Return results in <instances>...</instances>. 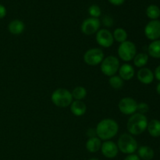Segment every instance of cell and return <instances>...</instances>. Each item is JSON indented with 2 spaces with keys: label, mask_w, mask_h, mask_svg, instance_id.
Segmentation results:
<instances>
[{
  "label": "cell",
  "mask_w": 160,
  "mask_h": 160,
  "mask_svg": "<svg viewBox=\"0 0 160 160\" xmlns=\"http://www.w3.org/2000/svg\"><path fill=\"white\" fill-rule=\"evenodd\" d=\"M96 135L102 141H109L116 137L119 131V124L115 120L105 118L98 122L96 128Z\"/></svg>",
  "instance_id": "obj_1"
},
{
  "label": "cell",
  "mask_w": 160,
  "mask_h": 160,
  "mask_svg": "<svg viewBox=\"0 0 160 160\" xmlns=\"http://www.w3.org/2000/svg\"><path fill=\"white\" fill-rule=\"evenodd\" d=\"M148 123L146 116L139 112H135L128 119L127 129L131 135H139L146 131Z\"/></svg>",
  "instance_id": "obj_2"
},
{
  "label": "cell",
  "mask_w": 160,
  "mask_h": 160,
  "mask_svg": "<svg viewBox=\"0 0 160 160\" xmlns=\"http://www.w3.org/2000/svg\"><path fill=\"white\" fill-rule=\"evenodd\" d=\"M117 145L119 151L127 155L134 154L138 148V142L130 134H121L119 137Z\"/></svg>",
  "instance_id": "obj_3"
},
{
  "label": "cell",
  "mask_w": 160,
  "mask_h": 160,
  "mask_svg": "<svg viewBox=\"0 0 160 160\" xmlns=\"http://www.w3.org/2000/svg\"><path fill=\"white\" fill-rule=\"evenodd\" d=\"M51 100L53 104L59 108H67L73 101L71 92L66 88H57L52 92Z\"/></svg>",
  "instance_id": "obj_4"
},
{
  "label": "cell",
  "mask_w": 160,
  "mask_h": 160,
  "mask_svg": "<svg viewBox=\"0 0 160 160\" xmlns=\"http://www.w3.org/2000/svg\"><path fill=\"white\" fill-rule=\"evenodd\" d=\"M120 67V60L115 56H106L100 64L102 73L109 78L117 74Z\"/></svg>",
  "instance_id": "obj_5"
},
{
  "label": "cell",
  "mask_w": 160,
  "mask_h": 160,
  "mask_svg": "<svg viewBox=\"0 0 160 160\" xmlns=\"http://www.w3.org/2000/svg\"><path fill=\"white\" fill-rule=\"evenodd\" d=\"M118 56L124 62H130L133 60L137 54V48L134 43L131 41H128L120 43L117 49Z\"/></svg>",
  "instance_id": "obj_6"
},
{
  "label": "cell",
  "mask_w": 160,
  "mask_h": 160,
  "mask_svg": "<svg viewBox=\"0 0 160 160\" xmlns=\"http://www.w3.org/2000/svg\"><path fill=\"white\" fill-rule=\"evenodd\" d=\"M104 58V52L102 49L99 48H92L87 50L83 56L84 62L88 66L99 65Z\"/></svg>",
  "instance_id": "obj_7"
},
{
  "label": "cell",
  "mask_w": 160,
  "mask_h": 160,
  "mask_svg": "<svg viewBox=\"0 0 160 160\" xmlns=\"http://www.w3.org/2000/svg\"><path fill=\"white\" fill-rule=\"evenodd\" d=\"M138 102L131 97H124L118 103L119 110L124 115L131 116L137 112Z\"/></svg>",
  "instance_id": "obj_8"
},
{
  "label": "cell",
  "mask_w": 160,
  "mask_h": 160,
  "mask_svg": "<svg viewBox=\"0 0 160 160\" xmlns=\"http://www.w3.org/2000/svg\"><path fill=\"white\" fill-rule=\"evenodd\" d=\"M95 40L98 45L105 48H109L113 45L114 38L112 33L108 29H99L95 35Z\"/></svg>",
  "instance_id": "obj_9"
},
{
  "label": "cell",
  "mask_w": 160,
  "mask_h": 160,
  "mask_svg": "<svg viewBox=\"0 0 160 160\" xmlns=\"http://www.w3.org/2000/svg\"><path fill=\"white\" fill-rule=\"evenodd\" d=\"M101 26V22L98 18L89 17L83 21L81 26V30L85 35H92L96 34Z\"/></svg>",
  "instance_id": "obj_10"
},
{
  "label": "cell",
  "mask_w": 160,
  "mask_h": 160,
  "mask_svg": "<svg viewBox=\"0 0 160 160\" xmlns=\"http://www.w3.org/2000/svg\"><path fill=\"white\" fill-rule=\"evenodd\" d=\"M145 34L151 41L159 40L160 38V21L158 20H151L145 28Z\"/></svg>",
  "instance_id": "obj_11"
},
{
  "label": "cell",
  "mask_w": 160,
  "mask_h": 160,
  "mask_svg": "<svg viewBox=\"0 0 160 160\" xmlns=\"http://www.w3.org/2000/svg\"><path fill=\"white\" fill-rule=\"evenodd\" d=\"M102 154L107 159H113L118 155L119 149L117 145L112 141H105L102 142L101 147Z\"/></svg>",
  "instance_id": "obj_12"
},
{
  "label": "cell",
  "mask_w": 160,
  "mask_h": 160,
  "mask_svg": "<svg viewBox=\"0 0 160 160\" xmlns=\"http://www.w3.org/2000/svg\"><path fill=\"white\" fill-rule=\"evenodd\" d=\"M138 80L144 84H150L154 81V73L150 69L141 68L137 73Z\"/></svg>",
  "instance_id": "obj_13"
},
{
  "label": "cell",
  "mask_w": 160,
  "mask_h": 160,
  "mask_svg": "<svg viewBox=\"0 0 160 160\" xmlns=\"http://www.w3.org/2000/svg\"><path fill=\"white\" fill-rule=\"evenodd\" d=\"M119 76L123 80V81H131L135 74V70L132 65L128 63H123L119 68L118 70Z\"/></svg>",
  "instance_id": "obj_14"
},
{
  "label": "cell",
  "mask_w": 160,
  "mask_h": 160,
  "mask_svg": "<svg viewBox=\"0 0 160 160\" xmlns=\"http://www.w3.org/2000/svg\"><path fill=\"white\" fill-rule=\"evenodd\" d=\"M70 106L71 112L76 117H82L87 111V106L83 101L73 100Z\"/></svg>",
  "instance_id": "obj_15"
},
{
  "label": "cell",
  "mask_w": 160,
  "mask_h": 160,
  "mask_svg": "<svg viewBox=\"0 0 160 160\" xmlns=\"http://www.w3.org/2000/svg\"><path fill=\"white\" fill-rule=\"evenodd\" d=\"M8 30L12 34L19 35L24 31L25 24L22 20H13L8 25Z\"/></svg>",
  "instance_id": "obj_16"
},
{
  "label": "cell",
  "mask_w": 160,
  "mask_h": 160,
  "mask_svg": "<svg viewBox=\"0 0 160 160\" xmlns=\"http://www.w3.org/2000/svg\"><path fill=\"white\" fill-rule=\"evenodd\" d=\"M102 144V140L100 138H98V137L89 138L85 144L86 149L89 152L95 153L101 149Z\"/></svg>",
  "instance_id": "obj_17"
},
{
  "label": "cell",
  "mask_w": 160,
  "mask_h": 160,
  "mask_svg": "<svg viewBox=\"0 0 160 160\" xmlns=\"http://www.w3.org/2000/svg\"><path fill=\"white\" fill-rule=\"evenodd\" d=\"M154 151L152 148L147 145H143L138 148V156L141 159L152 160L154 157Z\"/></svg>",
  "instance_id": "obj_18"
},
{
  "label": "cell",
  "mask_w": 160,
  "mask_h": 160,
  "mask_svg": "<svg viewBox=\"0 0 160 160\" xmlns=\"http://www.w3.org/2000/svg\"><path fill=\"white\" fill-rule=\"evenodd\" d=\"M148 133L152 137H160V121L158 120H152L147 127Z\"/></svg>",
  "instance_id": "obj_19"
},
{
  "label": "cell",
  "mask_w": 160,
  "mask_h": 160,
  "mask_svg": "<svg viewBox=\"0 0 160 160\" xmlns=\"http://www.w3.org/2000/svg\"><path fill=\"white\" fill-rule=\"evenodd\" d=\"M148 52L150 56L160 59V40L152 41L148 47Z\"/></svg>",
  "instance_id": "obj_20"
},
{
  "label": "cell",
  "mask_w": 160,
  "mask_h": 160,
  "mask_svg": "<svg viewBox=\"0 0 160 160\" xmlns=\"http://www.w3.org/2000/svg\"><path fill=\"white\" fill-rule=\"evenodd\" d=\"M134 65L138 68H143L148 61V55L146 53H138L136 54L134 59Z\"/></svg>",
  "instance_id": "obj_21"
},
{
  "label": "cell",
  "mask_w": 160,
  "mask_h": 160,
  "mask_svg": "<svg viewBox=\"0 0 160 160\" xmlns=\"http://www.w3.org/2000/svg\"><path fill=\"white\" fill-rule=\"evenodd\" d=\"M112 36H113L114 41L120 44L126 42L127 39H128V34L126 30L121 28H118L114 30L113 33H112Z\"/></svg>",
  "instance_id": "obj_22"
},
{
  "label": "cell",
  "mask_w": 160,
  "mask_h": 160,
  "mask_svg": "<svg viewBox=\"0 0 160 160\" xmlns=\"http://www.w3.org/2000/svg\"><path fill=\"white\" fill-rule=\"evenodd\" d=\"M72 96L74 100H79L82 101L86 96H87V90L85 88L82 86H78L71 92Z\"/></svg>",
  "instance_id": "obj_23"
},
{
  "label": "cell",
  "mask_w": 160,
  "mask_h": 160,
  "mask_svg": "<svg viewBox=\"0 0 160 160\" xmlns=\"http://www.w3.org/2000/svg\"><path fill=\"white\" fill-rule=\"evenodd\" d=\"M147 17L152 20H157L160 17V9L159 6L156 5H150L146 9Z\"/></svg>",
  "instance_id": "obj_24"
},
{
  "label": "cell",
  "mask_w": 160,
  "mask_h": 160,
  "mask_svg": "<svg viewBox=\"0 0 160 160\" xmlns=\"http://www.w3.org/2000/svg\"><path fill=\"white\" fill-rule=\"evenodd\" d=\"M109 84L112 88L116 89V90H119V89H121L123 88V84H124V81L120 76L113 75V76L109 78Z\"/></svg>",
  "instance_id": "obj_25"
},
{
  "label": "cell",
  "mask_w": 160,
  "mask_h": 160,
  "mask_svg": "<svg viewBox=\"0 0 160 160\" xmlns=\"http://www.w3.org/2000/svg\"><path fill=\"white\" fill-rule=\"evenodd\" d=\"M88 13L91 16V17L98 18L101 16L102 11L99 6H97V5H92L88 8Z\"/></svg>",
  "instance_id": "obj_26"
},
{
  "label": "cell",
  "mask_w": 160,
  "mask_h": 160,
  "mask_svg": "<svg viewBox=\"0 0 160 160\" xmlns=\"http://www.w3.org/2000/svg\"><path fill=\"white\" fill-rule=\"evenodd\" d=\"M148 111H149V106H148V105L147 104V103L145 102L138 103V107H137L138 112L145 115V114L147 113Z\"/></svg>",
  "instance_id": "obj_27"
},
{
  "label": "cell",
  "mask_w": 160,
  "mask_h": 160,
  "mask_svg": "<svg viewBox=\"0 0 160 160\" xmlns=\"http://www.w3.org/2000/svg\"><path fill=\"white\" fill-rule=\"evenodd\" d=\"M102 23L104 24V26L107 27V28H109V27H112L113 25L114 21L113 19L110 17V16H105L102 19Z\"/></svg>",
  "instance_id": "obj_28"
},
{
  "label": "cell",
  "mask_w": 160,
  "mask_h": 160,
  "mask_svg": "<svg viewBox=\"0 0 160 160\" xmlns=\"http://www.w3.org/2000/svg\"><path fill=\"white\" fill-rule=\"evenodd\" d=\"M7 13V11H6V8L3 5L0 4V19L4 18L6 16Z\"/></svg>",
  "instance_id": "obj_29"
},
{
  "label": "cell",
  "mask_w": 160,
  "mask_h": 160,
  "mask_svg": "<svg viewBox=\"0 0 160 160\" xmlns=\"http://www.w3.org/2000/svg\"><path fill=\"white\" fill-rule=\"evenodd\" d=\"M123 160H141L139 156L136 154H130L125 157Z\"/></svg>",
  "instance_id": "obj_30"
},
{
  "label": "cell",
  "mask_w": 160,
  "mask_h": 160,
  "mask_svg": "<svg viewBox=\"0 0 160 160\" xmlns=\"http://www.w3.org/2000/svg\"><path fill=\"white\" fill-rule=\"evenodd\" d=\"M109 2L114 6H120L125 2V0H108Z\"/></svg>",
  "instance_id": "obj_31"
},
{
  "label": "cell",
  "mask_w": 160,
  "mask_h": 160,
  "mask_svg": "<svg viewBox=\"0 0 160 160\" xmlns=\"http://www.w3.org/2000/svg\"><path fill=\"white\" fill-rule=\"evenodd\" d=\"M154 77L158 80V81H159L160 82V65L158 66L156 68V70H155Z\"/></svg>",
  "instance_id": "obj_32"
},
{
  "label": "cell",
  "mask_w": 160,
  "mask_h": 160,
  "mask_svg": "<svg viewBox=\"0 0 160 160\" xmlns=\"http://www.w3.org/2000/svg\"><path fill=\"white\" fill-rule=\"evenodd\" d=\"M87 134H88V135L89 138L97 137L96 131H95V129H89L88 131Z\"/></svg>",
  "instance_id": "obj_33"
},
{
  "label": "cell",
  "mask_w": 160,
  "mask_h": 160,
  "mask_svg": "<svg viewBox=\"0 0 160 160\" xmlns=\"http://www.w3.org/2000/svg\"><path fill=\"white\" fill-rule=\"evenodd\" d=\"M156 92H157V93L160 95V82L157 84V86H156Z\"/></svg>",
  "instance_id": "obj_34"
},
{
  "label": "cell",
  "mask_w": 160,
  "mask_h": 160,
  "mask_svg": "<svg viewBox=\"0 0 160 160\" xmlns=\"http://www.w3.org/2000/svg\"><path fill=\"white\" fill-rule=\"evenodd\" d=\"M88 160H99V159H95V158H92V159H88Z\"/></svg>",
  "instance_id": "obj_35"
}]
</instances>
